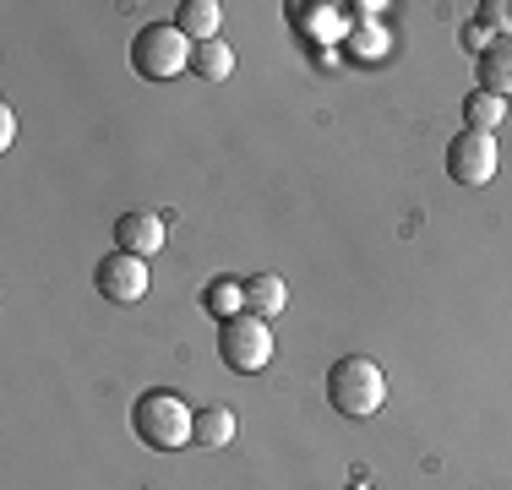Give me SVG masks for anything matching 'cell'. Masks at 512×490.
Here are the masks:
<instances>
[{"instance_id":"cell-1","label":"cell","mask_w":512,"mask_h":490,"mask_svg":"<svg viewBox=\"0 0 512 490\" xmlns=\"http://www.w3.org/2000/svg\"><path fill=\"white\" fill-rule=\"evenodd\" d=\"M131 431H137L142 447L153 452H175V447H191L197 441V409H191L180 392L169 387H153L131 403Z\"/></svg>"},{"instance_id":"cell-2","label":"cell","mask_w":512,"mask_h":490,"mask_svg":"<svg viewBox=\"0 0 512 490\" xmlns=\"http://www.w3.org/2000/svg\"><path fill=\"white\" fill-rule=\"evenodd\" d=\"M327 403H333L338 414H349V420H371V414L387 403L382 365L365 360V354H344V360L327 371Z\"/></svg>"},{"instance_id":"cell-3","label":"cell","mask_w":512,"mask_h":490,"mask_svg":"<svg viewBox=\"0 0 512 490\" xmlns=\"http://www.w3.org/2000/svg\"><path fill=\"white\" fill-rule=\"evenodd\" d=\"M191 44L186 33L175 28V22H148V28L131 39V71L148 82H169L180 77V71H191Z\"/></svg>"},{"instance_id":"cell-4","label":"cell","mask_w":512,"mask_h":490,"mask_svg":"<svg viewBox=\"0 0 512 490\" xmlns=\"http://www.w3.org/2000/svg\"><path fill=\"white\" fill-rule=\"evenodd\" d=\"M218 360H224L235 376H256L267 360H273V327H267L262 316H251V311L218 322Z\"/></svg>"},{"instance_id":"cell-5","label":"cell","mask_w":512,"mask_h":490,"mask_svg":"<svg viewBox=\"0 0 512 490\" xmlns=\"http://www.w3.org/2000/svg\"><path fill=\"white\" fill-rule=\"evenodd\" d=\"M496 164H502V147H496L491 131H458L447 142V175L453 186H491L496 180Z\"/></svg>"},{"instance_id":"cell-6","label":"cell","mask_w":512,"mask_h":490,"mask_svg":"<svg viewBox=\"0 0 512 490\" xmlns=\"http://www.w3.org/2000/svg\"><path fill=\"white\" fill-rule=\"evenodd\" d=\"M93 284H99V294L109 305H137L142 294H148L153 284V273H148V262L142 256H131V251H109L99 267H93Z\"/></svg>"},{"instance_id":"cell-7","label":"cell","mask_w":512,"mask_h":490,"mask_svg":"<svg viewBox=\"0 0 512 490\" xmlns=\"http://www.w3.org/2000/svg\"><path fill=\"white\" fill-rule=\"evenodd\" d=\"M115 251H131V256L148 262L153 251H164V218H158V213H120Z\"/></svg>"},{"instance_id":"cell-8","label":"cell","mask_w":512,"mask_h":490,"mask_svg":"<svg viewBox=\"0 0 512 490\" xmlns=\"http://www.w3.org/2000/svg\"><path fill=\"white\" fill-rule=\"evenodd\" d=\"M474 66H480V88L496 93V98H512V33L502 39H491L474 55Z\"/></svg>"},{"instance_id":"cell-9","label":"cell","mask_w":512,"mask_h":490,"mask_svg":"<svg viewBox=\"0 0 512 490\" xmlns=\"http://www.w3.org/2000/svg\"><path fill=\"white\" fill-rule=\"evenodd\" d=\"M240 289H246V311L262 316V322H267V316H278V311L289 305V284H284L278 273H251Z\"/></svg>"},{"instance_id":"cell-10","label":"cell","mask_w":512,"mask_h":490,"mask_svg":"<svg viewBox=\"0 0 512 490\" xmlns=\"http://www.w3.org/2000/svg\"><path fill=\"white\" fill-rule=\"evenodd\" d=\"M218 0H186V6L175 11V28L186 33L191 44H207V39H218Z\"/></svg>"},{"instance_id":"cell-11","label":"cell","mask_w":512,"mask_h":490,"mask_svg":"<svg viewBox=\"0 0 512 490\" xmlns=\"http://www.w3.org/2000/svg\"><path fill=\"white\" fill-rule=\"evenodd\" d=\"M507 120V98L474 88L469 98H463V131H496Z\"/></svg>"},{"instance_id":"cell-12","label":"cell","mask_w":512,"mask_h":490,"mask_svg":"<svg viewBox=\"0 0 512 490\" xmlns=\"http://www.w3.org/2000/svg\"><path fill=\"white\" fill-rule=\"evenodd\" d=\"M191 71H197L202 82H224L229 71H235V49H229L224 39H207L191 49Z\"/></svg>"},{"instance_id":"cell-13","label":"cell","mask_w":512,"mask_h":490,"mask_svg":"<svg viewBox=\"0 0 512 490\" xmlns=\"http://www.w3.org/2000/svg\"><path fill=\"white\" fill-rule=\"evenodd\" d=\"M229 441H235V409L224 403L197 409V447H229Z\"/></svg>"},{"instance_id":"cell-14","label":"cell","mask_w":512,"mask_h":490,"mask_svg":"<svg viewBox=\"0 0 512 490\" xmlns=\"http://www.w3.org/2000/svg\"><path fill=\"white\" fill-rule=\"evenodd\" d=\"M202 311H207V316H218V322H229V316L246 311V289H240L235 278H218V284H207V289H202Z\"/></svg>"},{"instance_id":"cell-15","label":"cell","mask_w":512,"mask_h":490,"mask_svg":"<svg viewBox=\"0 0 512 490\" xmlns=\"http://www.w3.org/2000/svg\"><path fill=\"white\" fill-rule=\"evenodd\" d=\"M17 142V115H11V104H0V147Z\"/></svg>"},{"instance_id":"cell-16","label":"cell","mask_w":512,"mask_h":490,"mask_svg":"<svg viewBox=\"0 0 512 490\" xmlns=\"http://www.w3.org/2000/svg\"><path fill=\"white\" fill-rule=\"evenodd\" d=\"M344 490H371V485H365V480H355V485H344Z\"/></svg>"}]
</instances>
